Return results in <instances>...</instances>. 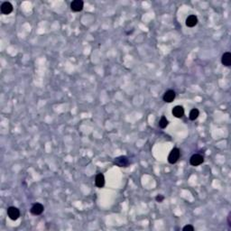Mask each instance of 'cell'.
<instances>
[{
  "label": "cell",
  "mask_w": 231,
  "mask_h": 231,
  "mask_svg": "<svg viewBox=\"0 0 231 231\" xmlns=\"http://www.w3.org/2000/svg\"><path fill=\"white\" fill-rule=\"evenodd\" d=\"M180 155V152L178 148H173V150L171 151V153H169V156H168V162L173 164H176L177 161L179 160Z\"/></svg>",
  "instance_id": "cell-1"
},
{
  "label": "cell",
  "mask_w": 231,
  "mask_h": 231,
  "mask_svg": "<svg viewBox=\"0 0 231 231\" xmlns=\"http://www.w3.org/2000/svg\"><path fill=\"white\" fill-rule=\"evenodd\" d=\"M7 216L12 220H16L20 217V211L15 207H9L7 209Z\"/></svg>",
  "instance_id": "cell-2"
},
{
  "label": "cell",
  "mask_w": 231,
  "mask_h": 231,
  "mask_svg": "<svg viewBox=\"0 0 231 231\" xmlns=\"http://www.w3.org/2000/svg\"><path fill=\"white\" fill-rule=\"evenodd\" d=\"M203 162H204V157L202 156L201 154H199V153L193 154L190 159V164H191V165L192 166L201 165Z\"/></svg>",
  "instance_id": "cell-3"
},
{
  "label": "cell",
  "mask_w": 231,
  "mask_h": 231,
  "mask_svg": "<svg viewBox=\"0 0 231 231\" xmlns=\"http://www.w3.org/2000/svg\"><path fill=\"white\" fill-rule=\"evenodd\" d=\"M84 7V3L82 0H74L71 3V9L73 12H80Z\"/></svg>",
  "instance_id": "cell-4"
},
{
  "label": "cell",
  "mask_w": 231,
  "mask_h": 231,
  "mask_svg": "<svg viewBox=\"0 0 231 231\" xmlns=\"http://www.w3.org/2000/svg\"><path fill=\"white\" fill-rule=\"evenodd\" d=\"M44 210V207L43 205H42L41 203H35L33 205V207L31 208L30 211L33 215L37 216V215H41Z\"/></svg>",
  "instance_id": "cell-5"
},
{
  "label": "cell",
  "mask_w": 231,
  "mask_h": 231,
  "mask_svg": "<svg viewBox=\"0 0 231 231\" xmlns=\"http://www.w3.org/2000/svg\"><path fill=\"white\" fill-rule=\"evenodd\" d=\"M114 164L119 167H127L129 164V160L126 156H119L115 159Z\"/></svg>",
  "instance_id": "cell-6"
},
{
  "label": "cell",
  "mask_w": 231,
  "mask_h": 231,
  "mask_svg": "<svg viewBox=\"0 0 231 231\" xmlns=\"http://www.w3.org/2000/svg\"><path fill=\"white\" fill-rule=\"evenodd\" d=\"M1 13L4 14H9L13 11V5L10 2H4L0 7Z\"/></svg>",
  "instance_id": "cell-7"
},
{
  "label": "cell",
  "mask_w": 231,
  "mask_h": 231,
  "mask_svg": "<svg viewBox=\"0 0 231 231\" xmlns=\"http://www.w3.org/2000/svg\"><path fill=\"white\" fill-rule=\"evenodd\" d=\"M175 97H176L175 91L173 90V89H169V90H167L165 93H164V97H163V99H164V102L171 103V102H173V101L174 100Z\"/></svg>",
  "instance_id": "cell-8"
},
{
  "label": "cell",
  "mask_w": 231,
  "mask_h": 231,
  "mask_svg": "<svg viewBox=\"0 0 231 231\" xmlns=\"http://www.w3.org/2000/svg\"><path fill=\"white\" fill-rule=\"evenodd\" d=\"M172 113H173V115L175 117L180 118V117H182L183 115H184V109H183V108L181 106H176V107H174L173 108Z\"/></svg>",
  "instance_id": "cell-9"
},
{
  "label": "cell",
  "mask_w": 231,
  "mask_h": 231,
  "mask_svg": "<svg viewBox=\"0 0 231 231\" xmlns=\"http://www.w3.org/2000/svg\"><path fill=\"white\" fill-rule=\"evenodd\" d=\"M95 184L98 188H102L105 185V177L102 173L97 174L95 178Z\"/></svg>",
  "instance_id": "cell-10"
},
{
  "label": "cell",
  "mask_w": 231,
  "mask_h": 231,
  "mask_svg": "<svg viewBox=\"0 0 231 231\" xmlns=\"http://www.w3.org/2000/svg\"><path fill=\"white\" fill-rule=\"evenodd\" d=\"M221 63L226 66L229 67L231 65V53L230 52H225L221 57Z\"/></svg>",
  "instance_id": "cell-11"
},
{
  "label": "cell",
  "mask_w": 231,
  "mask_h": 231,
  "mask_svg": "<svg viewBox=\"0 0 231 231\" xmlns=\"http://www.w3.org/2000/svg\"><path fill=\"white\" fill-rule=\"evenodd\" d=\"M198 24V17L196 15H190L188 16L187 19H186V25L188 27H193L196 24Z\"/></svg>",
  "instance_id": "cell-12"
},
{
  "label": "cell",
  "mask_w": 231,
  "mask_h": 231,
  "mask_svg": "<svg viewBox=\"0 0 231 231\" xmlns=\"http://www.w3.org/2000/svg\"><path fill=\"white\" fill-rule=\"evenodd\" d=\"M200 115V111L197 109V108H193V109H191V112H190V115H189V117H190V119L191 120H195V119H197L198 118V116Z\"/></svg>",
  "instance_id": "cell-13"
},
{
  "label": "cell",
  "mask_w": 231,
  "mask_h": 231,
  "mask_svg": "<svg viewBox=\"0 0 231 231\" xmlns=\"http://www.w3.org/2000/svg\"><path fill=\"white\" fill-rule=\"evenodd\" d=\"M168 120H167V118H166L165 116H162L161 117V119H160V121H159V126L161 127V128H165L166 126H168Z\"/></svg>",
  "instance_id": "cell-14"
},
{
  "label": "cell",
  "mask_w": 231,
  "mask_h": 231,
  "mask_svg": "<svg viewBox=\"0 0 231 231\" xmlns=\"http://www.w3.org/2000/svg\"><path fill=\"white\" fill-rule=\"evenodd\" d=\"M182 230L183 231H194V227H193V226H191V225H187V226L183 227Z\"/></svg>",
  "instance_id": "cell-15"
},
{
  "label": "cell",
  "mask_w": 231,
  "mask_h": 231,
  "mask_svg": "<svg viewBox=\"0 0 231 231\" xmlns=\"http://www.w3.org/2000/svg\"><path fill=\"white\" fill-rule=\"evenodd\" d=\"M155 200H156V201L157 202H163L164 201V197L163 195H157L156 198H155Z\"/></svg>",
  "instance_id": "cell-16"
},
{
  "label": "cell",
  "mask_w": 231,
  "mask_h": 231,
  "mask_svg": "<svg viewBox=\"0 0 231 231\" xmlns=\"http://www.w3.org/2000/svg\"><path fill=\"white\" fill-rule=\"evenodd\" d=\"M228 226L231 228V212H229V214L228 216Z\"/></svg>",
  "instance_id": "cell-17"
}]
</instances>
